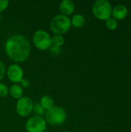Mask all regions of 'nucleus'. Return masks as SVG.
Returning <instances> with one entry per match:
<instances>
[{
    "mask_svg": "<svg viewBox=\"0 0 131 132\" xmlns=\"http://www.w3.org/2000/svg\"><path fill=\"white\" fill-rule=\"evenodd\" d=\"M34 103L29 97H22L17 100L15 111L18 115L25 118L31 114L33 110Z\"/></svg>",
    "mask_w": 131,
    "mask_h": 132,
    "instance_id": "423d86ee",
    "label": "nucleus"
},
{
    "mask_svg": "<svg viewBox=\"0 0 131 132\" xmlns=\"http://www.w3.org/2000/svg\"><path fill=\"white\" fill-rule=\"evenodd\" d=\"M49 27L54 35H61L66 33L71 28L70 19L62 14L56 15L53 17L50 21Z\"/></svg>",
    "mask_w": 131,
    "mask_h": 132,
    "instance_id": "f03ea898",
    "label": "nucleus"
},
{
    "mask_svg": "<svg viewBox=\"0 0 131 132\" xmlns=\"http://www.w3.org/2000/svg\"><path fill=\"white\" fill-rule=\"evenodd\" d=\"M49 53H51L52 56H57L61 53L62 49L61 47H57V46H51V47L49 49Z\"/></svg>",
    "mask_w": 131,
    "mask_h": 132,
    "instance_id": "a211bd4d",
    "label": "nucleus"
},
{
    "mask_svg": "<svg viewBox=\"0 0 131 132\" xmlns=\"http://www.w3.org/2000/svg\"><path fill=\"white\" fill-rule=\"evenodd\" d=\"M62 132H71V131H62Z\"/></svg>",
    "mask_w": 131,
    "mask_h": 132,
    "instance_id": "4be33fe9",
    "label": "nucleus"
},
{
    "mask_svg": "<svg viewBox=\"0 0 131 132\" xmlns=\"http://www.w3.org/2000/svg\"><path fill=\"white\" fill-rule=\"evenodd\" d=\"M19 85L22 87V88H28L30 86V82L28 79L23 78L21 82L19 83Z\"/></svg>",
    "mask_w": 131,
    "mask_h": 132,
    "instance_id": "412c9836",
    "label": "nucleus"
},
{
    "mask_svg": "<svg viewBox=\"0 0 131 132\" xmlns=\"http://www.w3.org/2000/svg\"><path fill=\"white\" fill-rule=\"evenodd\" d=\"M105 25L108 29L115 30L118 27V22L115 19H113V17H110L105 21Z\"/></svg>",
    "mask_w": 131,
    "mask_h": 132,
    "instance_id": "2eb2a0df",
    "label": "nucleus"
},
{
    "mask_svg": "<svg viewBox=\"0 0 131 132\" xmlns=\"http://www.w3.org/2000/svg\"><path fill=\"white\" fill-rule=\"evenodd\" d=\"M6 74V68L2 61L0 60V80H2Z\"/></svg>",
    "mask_w": 131,
    "mask_h": 132,
    "instance_id": "6ab92c4d",
    "label": "nucleus"
},
{
    "mask_svg": "<svg viewBox=\"0 0 131 132\" xmlns=\"http://www.w3.org/2000/svg\"><path fill=\"white\" fill-rule=\"evenodd\" d=\"M8 5L9 2L8 0H0V14L8 8Z\"/></svg>",
    "mask_w": 131,
    "mask_h": 132,
    "instance_id": "aec40b11",
    "label": "nucleus"
},
{
    "mask_svg": "<svg viewBox=\"0 0 131 132\" xmlns=\"http://www.w3.org/2000/svg\"><path fill=\"white\" fill-rule=\"evenodd\" d=\"M112 5L107 0H97L92 6L93 15L99 20H107L112 15Z\"/></svg>",
    "mask_w": 131,
    "mask_h": 132,
    "instance_id": "7ed1b4c3",
    "label": "nucleus"
},
{
    "mask_svg": "<svg viewBox=\"0 0 131 132\" xmlns=\"http://www.w3.org/2000/svg\"><path fill=\"white\" fill-rule=\"evenodd\" d=\"M65 39L63 36L61 35H54L51 37V43L52 46H57V47H62V46L64 44Z\"/></svg>",
    "mask_w": 131,
    "mask_h": 132,
    "instance_id": "4468645a",
    "label": "nucleus"
},
{
    "mask_svg": "<svg viewBox=\"0 0 131 132\" xmlns=\"http://www.w3.org/2000/svg\"><path fill=\"white\" fill-rule=\"evenodd\" d=\"M70 22H71V26L74 28H81L82 26H84L86 22V19L84 15L81 14H76L70 19Z\"/></svg>",
    "mask_w": 131,
    "mask_h": 132,
    "instance_id": "ddd939ff",
    "label": "nucleus"
},
{
    "mask_svg": "<svg viewBox=\"0 0 131 132\" xmlns=\"http://www.w3.org/2000/svg\"><path fill=\"white\" fill-rule=\"evenodd\" d=\"M47 123L43 117L33 116L29 118L25 125L27 132H44L46 129Z\"/></svg>",
    "mask_w": 131,
    "mask_h": 132,
    "instance_id": "0eeeda50",
    "label": "nucleus"
},
{
    "mask_svg": "<svg viewBox=\"0 0 131 132\" xmlns=\"http://www.w3.org/2000/svg\"><path fill=\"white\" fill-rule=\"evenodd\" d=\"M66 111L59 106H54L51 110L48 111L45 114V120L46 123L51 125H61L65 123L66 120Z\"/></svg>",
    "mask_w": 131,
    "mask_h": 132,
    "instance_id": "20e7f679",
    "label": "nucleus"
},
{
    "mask_svg": "<svg viewBox=\"0 0 131 132\" xmlns=\"http://www.w3.org/2000/svg\"><path fill=\"white\" fill-rule=\"evenodd\" d=\"M8 94L14 99L19 100L22 97H23V88L19 84H13L8 88Z\"/></svg>",
    "mask_w": 131,
    "mask_h": 132,
    "instance_id": "9b49d317",
    "label": "nucleus"
},
{
    "mask_svg": "<svg viewBox=\"0 0 131 132\" xmlns=\"http://www.w3.org/2000/svg\"><path fill=\"white\" fill-rule=\"evenodd\" d=\"M0 19H1V14H0Z\"/></svg>",
    "mask_w": 131,
    "mask_h": 132,
    "instance_id": "5701e85b",
    "label": "nucleus"
},
{
    "mask_svg": "<svg viewBox=\"0 0 131 132\" xmlns=\"http://www.w3.org/2000/svg\"><path fill=\"white\" fill-rule=\"evenodd\" d=\"M5 51L11 60L22 63L30 56L31 45L25 36L14 34L7 39L5 44Z\"/></svg>",
    "mask_w": 131,
    "mask_h": 132,
    "instance_id": "f257e3e1",
    "label": "nucleus"
},
{
    "mask_svg": "<svg viewBox=\"0 0 131 132\" xmlns=\"http://www.w3.org/2000/svg\"><path fill=\"white\" fill-rule=\"evenodd\" d=\"M51 36L50 34L43 29H39L35 32L32 37V42L36 48L41 51L49 50L51 46Z\"/></svg>",
    "mask_w": 131,
    "mask_h": 132,
    "instance_id": "39448f33",
    "label": "nucleus"
},
{
    "mask_svg": "<svg viewBox=\"0 0 131 132\" xmlns=\"http://www.w3.org/2000/svg\"><path fill=\"white\" fill-rule=\"evenodd\" d=\"M6 73L8 80L15 84H19L24 78V71L22 68L17 63L11 64L8 67Z\"/></svg>",
    "mask_w": 131,
    "mask_h": 132,
    "instance_id": "6e6552de",
    "label": "nucleus"
},
{
    "mask_svg": "<svg viewBox=\"0 0 131 132\" xmlns=\"http://www.w3.org/2000/svg\"><path fill=\"white\" fill-rule=\"evenodd\" d=\"M8 94V87L4 83L0 82V97H5Z\"/></svg>",
    "mask_w": 131,
    "mask_h": 132,
    "instance_id": "f3484780",
    "label": "nucleus"
},
{
    "mask_svg": "<svg viewBox=\"0 0 131 132\" xmlns=\"http://www.w3.org/2000/svg\"><path fill=\"white\" fill-rule=\"evenodd\" d=\"M39 104L42 107V108L46 111L51 110L54 106H55V102L53 98L51 96L49 95H45L42 96L40 99Z\"/></svg>",
    "mask_w": 131,
    "mask_h": 132,
    "instance_id": "f8f14e48",
    "label": "nucleus"
},
{
    "mask_svg": "<svg viewBox=\"0 0 131 132\" xmlns=\"http://www.w3.org/2000/svg\"><path fill=\"white\" fill-rule=\"evenodd\" d=\"M128 15V9L126 5L119 4L114 6L112 9V16L113 19L117 20L124 19Z\"/></svg>",
    "mask_w": 131,
    "mask_h": 132,
    "instance_id": "9d476101",
    "label": "nucleus"
},
{
    "mask_svg": "<svg viewBox=\"0 0 131 132\" xmlns=\"http://www.w3.org/2000/svg\"><path fill=\"white\" fill-rule=\"evenodd\" d=\"M32 112H34L36 116H41V117L44 114H46V111L42 108V107L39 104H34Z\"/></svg>",
    "mask_w": 131,
    "mask_h": 132,
    "instance_id": "dca6fc26",
    "label": "nucleus"
},
{
    "mask_svg": "<svg viewBox=\"0 0 131 132\" xmlns=\"http://www.w3.org/2000/svg\"><path fill=\"white\" fill-rule=\"evenodd\" d=\"M59 9L62 15L69 16L75 11V3L72 0H63L59 3Z\"/></svg>",
    "mask_w": 131,
    "mask_h": 132,
    "instance_id": "1a4fd4ad",
    "label": "nucleus"
}]
</instances>
